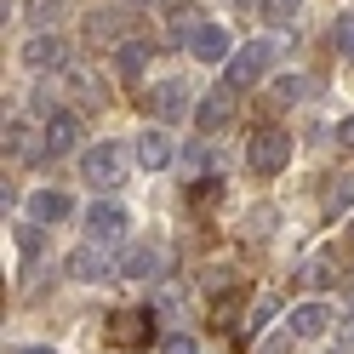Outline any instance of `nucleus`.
<instances>
[{"mask_svg": "<svg viewBox=\"0 0 354 354\" xmlns=\"http://www.w3.org/2000/svg\"><path fill=\"white\" fill-rule=\"evenodd\" d=\"M274 40L269 35H257V40H246V46H240L234 57H229V86H234V92H252V86L263 80V75H269L274 69Z\"/></svg>", "mask_w": 354, "mask_h": 354, "instance_id": "f03ea898", "label": "nucleus"}, {"mask_svg": "<svg viewBox=\"0 0 354 354\" xmlns=\"http://www.w3.org/2000/svg\"><path fill=\"white\" fill-rule=\"evenodd\" d=\"M354 201V177H337V194H331V212H343Z\"/></svg>", "mask_w": 354, "mask_h": 354, "instance_id": "bb28decb", "label": "nucleus"}, {"mask_svg": "<svg viewBox=\"0 0 354 354\" xmlns=\"http://www.w3.org/2000/svg\"><path fill=\"white\" fill-rule=\"evenodd\" d=\"M286 320H292V326H286L292 337H326V331H331V320H337V315H331V303L308 297V303H297V308H292Z\"/></svg>", "mask_w": 354, "mask_h": 354, "instance_id": "f8f14e48", "label": "nucleus"}, {"mask_svg": "<svg viewBox=\"0 0 354 354\" xmlns=\"http://www.w3.org/2000/svg\"><path fill=\"white\" fill-rule=\"evenodd\" d=\"M63 80L75 86V97H80V103H97V97H103V92H97V80L86 75V69H75V63H69V69H63Z\"/></svg>", "mask_w": 354, "mask_h": 354, "instance_id": "412c9836", "label": "nucleus"}, {"mask_svg": "<svg viewBox=\"0 0 354 354\" xmlns=\"http://www.w3.org/2000/svg\"><path fill=\"white\" fill-rule=\"evenodd\" d=\"M269 97H274V103H297V97H303V80H297V75L274 80V92H269Z\"/></svg>", "mask_w": 354, "mask_h": 354, "instance_id": "b1692460", "label": "nucleus"}, {"mask_svg": "<svg viewBox=\"0 0 354 354\" xmlns=\"http://www.w3.org/2000/svg\"><path fill=\"white\" fill-rule=\"evenodd\" d=\"M40 229H46V223H29V229H17V246H24V257H35V252H40Z\"/></svg>", "mask_w": 354, "mask_h": 354, "instance_id": "a878e982", "label": "nucleus"}, {"mask_svg": "<svg viewBox=\"0 0 354 354\" xmlns=\"http://www.w3.org/2000/svg\"><path fill=\"white\" fill-rule=\"evenodd\" d=\"M63 269H69V280L97 286V280H120V257L109 246H97V240H86V246H75L69 257H63Z\"/></svg>", "mask_w": 354, "mask_h": 354, "instance_id": "20e7f679", "label": "nucleus"}, {"mask_svg": "<svg viewBox=\"0 0 354 354\" xmlns=\"http://www.w3.org/2000/svg\"><path fill=\"white\" fill-rule=\"evenodd\" d=\"M246 160H252L257 177H280L286 160H292V138H286L280 126H257V131H252V143H246Z\"/></svg>", "mask_w": 354, "mask_h": 354, "instance_id": "7ed1b4c3", "label": "nucleus"}, {"mask_svg": "<svg viewBox=\"0 0 354 354\" xmlns=\"http://www.w3.org/2000/svg\"><path fill=\"white\" fill-rule=\"evenodd\" d=\"M229 120H234V86H217V92H206L201 103H194V131H201V138L223 131Z\"/></svg>", "mask_w": 354, "mask_h": 354, "instance_id": "1a4fd4ad", "label": "nucleus"}, {"mask_svg": "<svg viewBox=\"0 0 354 354\" xmlns=\"http://www.w3.org/2000/svg\"><path fill=\"white\" fill-rule=\"evenodd\" d=\"M331 46H337V57L354 63V12H337V24H331Z\"/></svg>", "mask_w": 354, "mask_h": 354, "instance_id": "aec40b11", "label": "nucleus"}, {"mask_svg": "<svg viewBox=\"0 0 354 354\" xmlns=\"http://www.w3.org/2000/svg\"><path fill=\"white\" fill-rule=\"evenodd\" d=\"M35 17L46 24V17H63V0H35Z\"/></svg>", "mask_w": 354, "mask_h": 354, "instance_id": "cd10ccee", "label": "nucleus"}, {"mask_svg": "<svg viewBox=\"0 0 354 354\" xmlns=\"http://www.w3.org/2000/svg\"><path fill=\"white\" fill-rule=\"evenodd\" d=\"M229 46H234V40H229L223 29H217V24H201V35L189 40V52L201 57V63H229V57H234Z\"/></svg>", "mask_w": 354, "mask_h": 354, "instance_id": "2eb2a0df", "label": "nucleus"}, {"mask_svg": "<svg viewBox=\"0 0 354 354\" xmlns=\"http://www.w3.org/2000/svg\"><path fill=\"white\" fill-rule=\"evenodd\" d=\"M40 143H46V154H57V160H63V154H75L80 149V115H75V109H52Z\"/></svg>", "mask_w": 354, "mask_h": 354, "instance_id": "9d476101", "label": "nucleus"}, {"mask_svg": "<svg viewBox=\"0 0 354 354\" xmlns=\"http://www.w3.org/2000/svg\"><path fill=\"white\" fill-rule=\"evenodd\" d=\"M131 17L126 12H92L86 17V40H131Z\"/></svg>", "mask_w": 354, "mask_h": 354, "instance_id": "a211bd4d", "label": "nucleus"}, {"mask_svg": "<svg viewBox=\"0 0 354 354\" xmlns=\"http://www.w3.org/2000/svg\"><path fill=\"white\" fill-rule=\"evenodd\" d=\"M348 337H354V326H348Z\"/></svg>", "mask_w": 354, "mask_h": 354, "instance_id": "7c9ffc66", "label": "nucleus"}, {"mask_svg": "<svg viewBox=\"0 0 354 354\" xmlns=\"http://www.w3.org/2000/svg\"><path fill=\"white\" fill-rule=\"evenodd\" d=\"M80 183H92L97 194L103 189H120L126 183V143H115V138L92 143V149L80 154Z\"/></svg>", "mask_w": 354, "mask_h": 354, "instance_id": "f257e3e1", "label": "nucleus"}, {"mask_svg": "<svg viewBox=\"0 0 354 354\" xmlns=\"http://www.w3.org/2000/svg\"><path fill=\"white\" fill-rule=\"evenodd\" d=\"M331 354H337V348H331Z\"/></svg>", "mask_w": 354, "mask_h": 354, "instance_id": "2f4dec72", "label": "nucleus"}, {"mask_svg": "<svg viewBox=\"0 0 354 354\" xmlns=\"http://www.w3.org/2000/svg\"><path fill=\"white\" fill-rule=\"evenodd\" d=\"M160 354H201V343H194L189 331H166V337H160Z\"/></svg>", "mask_w": 354, "mask_h": 354, "instance_id": "5701e85b", "label": "nucleus"}, {"mask_svg": "<svg viewBox=\"0 0 354 354\" xmlns=\"http://www.w3.org/2000/svg\"><path fill=\"white\" fill-rule=\"evenodd\" d=\"M35 154H46V143H35V126L6 120V160H35Z\"/></svg>", "mask_w": 354, "mask_h": 354, "instance_id": "f3484780", "label": "nucleus"}, {"mask_svg": "<svg viewBox=\"0 0 354 354\" xmlns=\"http://www.w3.org/2000/svg\"><path fill=\"white\" fill-rule=\"evenodd\" d=\"M115 69H120V80L126 86H138L143 80V69H149V40H120V52H115Z\"/></svg>", "mask_w": 354, "mask_h": 354, "instance_id": "dca6fc26", "label": "nucleus"}, {"mask_svg": "<svg viewBox=\"0 0 354 354\" xmlns=\"http://www.w3.org/2000/svg\"><path fill=\"white\" fill-rule=\"evenodd\" d=\"M103 337L115 348H143L154 337V315H149V308H115L109 326H103Z\"/></svg>", "mask_w": 354, "mask_h": 354, "instance_id": "39448f33", "label": "nucleus"}, {"mask_svg": "<svg viewBox=\"0 0 354 354\" xmlns=\"http://www.w3.org/2000/svg\"><path fill=\"white\" fill-rule=\"evenodd\" d=\"M234 308H240V297H223V303H212V326H217V331H229V326H234Z\"/></svg>", "mask_w": 354, "mask_h": 354, "instance_id": "393cba45", "label": "nucleus"}, {"mask_svg": "<svg viewBox=\"0 0 354 354\" xmlns=\"http://www.w3.org/2000/svg\"><path fill=\"white\" fill-rule=\"evenodd\" d=\"M337 143H343V149H354V115H348V120H337Z\"/></svg>", "mask_w": 354, "mask_h": 354, "instance_id": "c85d7f7f", "label": "nucleus"}, {"mask_svg": "<svg viewBox=\"0 0 354 354\" xmlns=\"http://www.w3.org/2000/svg\"><path fill=\"white\" fill-rule=\"evenodd\" d=\"M303 0H257V12H263V24H286V17H297Z\"/></svg>", "mask_w": 354, "mask_h": 354, "instance_id": "4be33fe9", "label": "nucleus"}, {"mask_svg": "<svg viewBox=\"0 0 354 354\" xmlns=\"http://www.w3.org/2000/svg\"><path fill=\"white\" fill-rule=\"evenodd\" d=\"M166 269V246H154V240H131L120 252V280H160Z\"/></svg>", "mask_w": 354, "mask_h": 354, "instance_id": "0eeeda50", "label": "nucleus"}, {"mask_svg": "<svg viewBox=\"0 0 354 354\" xmlns=\"http://www.w3.org/2000/svg\"><path fill=\"white\" fill-rule=\"evenodd\" d=\"M29 217H35V223H69V217H75V201H69L63 189H35V194H29Z\"/></svg>", "mask_w": 354, "mask_h": 354, "instance_id": "4468645a", "label": "nucleus"}, {"mask_svg": "<svg viewBox=\"0 0 354 354\" xmlns=\"http://www.w3.org/2000/svg\"><path fill=\"white\" fill-rule=\"evenodd\" d=\"M24 63H29V69L35 75H63V69H69V40H63V35H46V29H40L35 40H29V46H24Z\"/></svg>", "mask_w": 354, "mask_h": 354, "instance_id": "6e6552de", "label": "nucleus"}, {"mask_svg": "<svg viewBox=\"0 0 354 354\" xmlns=\"http://www.w3.org/2000/svg\"><path fill=\"white\" fill-rule=\"evenodd\" d=\"M131 154H138V166L143 171H166L171 160H177V149H171V138H166V131H138V143H131Z\"/></svg>", "mask_w": 354, "mask_h": 354, "instance_id": "ddd939ff", "label": "nucleus"}, {"mask_svg": "<svg viewBox=\"0 0 354 354\" xmlns=\"http://www.w3.org/2000/svg\"><path fill=\"white\" fill-rule=\"evenodd\" d=\"M12 354H57V348H46V343H17Z\"/></svg>", "mask_w": 354, "mask_h": 354, "instance_id": "c756f323", "label": "nucleus"}, {"mask_svg": "<svg viewBox=\"0 0 354 354\" xmlns=\"http://www.w3.org/2000/svg\"><path fill=\"white\" fill-rule=\"evenodd\" d=\"M126 229H131V217H126L115 201L86 206V240H97V246H115V240H126Z\"/></svg>", "mask_w": 354, "mask_h": 354, "instance_id": "423d86ee", "label": "nucleus"}, {"mask_svg": "<svg viewBox=\"0 0 354 354\" xmlns=\"http://www.w3.org/2000/svg\"><path fill=\"white\" fill-rule=\"evenodd\" d=\"M166 35H171V46H189V40L201 35V12H194V6H171V17H166Z\"/></svg>", "mask_w": 354, "mask_h": 354, "instance_id": "6ab92c4d", "label": "nucleus"}, {"mask_svg": "<svg viewBox=\"0 0 354 354\" xmlns=\"http://www.w3.org/2000/svg\"><path fill=\"white\" fill-rule=\"evenodd\" d=\"M143 109H149L154 120H183V115H189V86H183V80H160V86H149Z\"/></svg>", "mask_w": 354, "mask_h": 354, "instance_id": "9b49d317", "label": "nucleus"}]
</instances>
